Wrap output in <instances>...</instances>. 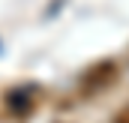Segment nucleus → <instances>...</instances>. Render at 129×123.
<instances>
[{
  "instance_id": "f257e3e1",
  "label": "nucleus",
  "mask_w": 129,
  "mask_h": 123,
  "mask_svg": "<svg viewBox=\"0 0 129 123\" xmlns=\"http://www.w3.org/2000/svg\"><path fill=\"white\" fill-rule=\"evenodd\" d=\"M114 66L111 63H99V66H93L87 75H84V93H93V90H102V87H108L111 81H114Z\"/></svg>"
}]
</instances>
